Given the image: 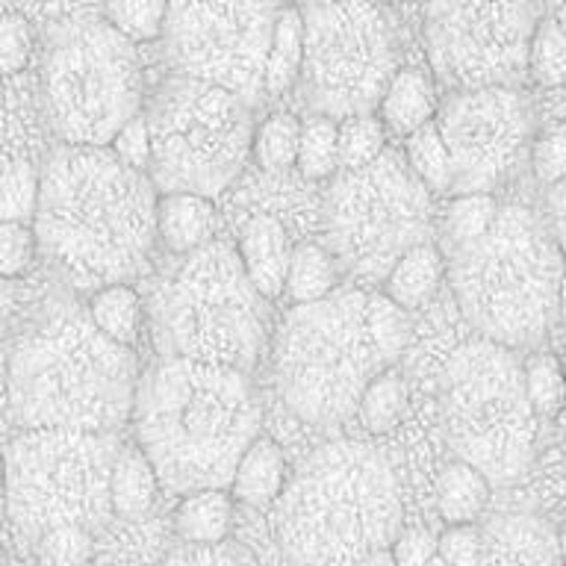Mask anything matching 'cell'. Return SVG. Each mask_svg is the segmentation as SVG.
I'll return each instance as SVG.
<instances>
[{
	"label": "cell",
	"instance_id": "cell-1",
	"mask_svg": "<svg viewBox=\"0 0 566 566\" xmlns=\"http://www.w3.org/2000/svg\"><path fill=\"white\" fill-rule=\"evenodd\" d=\"M157 186L113 148L60 145L42 168L33 230L39 248L77 286L124 283L148 263L157 230Z\"/></svg>",
	"mask_w": 566,
	"mask_h": 566
},
{
	"label": "cell",
	"instance_id": "cell-2",
	"mask_svg": "<svg viewBox=\"0 0 566 566\" xmlns=\"http://www.w3.org/2000/svg\"><path fill=\"white\" fill-rule=\"evenodd\" d=\"M260 401L245 371L163 357L136 396V440L168 493L230 490L260 437Z\"/></svg>",
	"mask_w": 566,
	"mask_h": 566
},
{
	"label": "cell",
	"instance_id": "cell-3",
	"mask_svg": "<svg viewBox=\"0 0 566 566\" xmlns=\"http://www.w3.org/2000/svg\"><path fill=\"white\" fill-rule=\"evenodd\" d=\"M139 366L80 310H60L9 357V407L24 431L115 433L136 410Z\"/></svg>",
	"mask_w": 566,
	"mask_h": 566
},
{
	"label": "cell",
	"instance_id": "cell-4",
	"mask_svg": "<svg viewBox=\"0 0 566 566\" xmlns=\"http://www.w3.org/2000/svg\"><path fill=\"white\" fill-rule=\"evenodd\" d=\"M405 504L389 460L366 442L313 451L274 504V539L290 566H334L389 552Z\"/></svg>",
	"mask_w": 566,
	"mask_h": 566
},
{
	"label": "cell",
	"instance_id": "cell-5",
	"mask_svg": "<svg viewBox=\"0 0 566 566\" xmlns=\"http://www.w3.org/2000/svg\"><path fill=\"white\" fill-rule=\"evenodd\" d=\"M566 254L525 207H502L493 228L451 256L458 307L481 339L531 348L560 316Z\"/></svg>",
	"mask_w": 566,
	"mask_h": 566
},
{
	"label": "cell",
	"instance_id": "cell-6",
	"mask_svg": "<svg viewBox=\"0 0 566 566\" xmlns=\"http://www.w3.org/2000/svg\"><path fill=\"white\" fill-rule=\"evenodd\" d=\"M389 366L369 327V295L357 286L295 304L274 343V378L283 401L316 428L339 424L360 410L363 392Z\"/></svg>",
	"mask_w": 566,
	"mask_h": 566
},
{
	"label": "cell",
	"instance_id": "cell-7",
	"mask_svg": "<svg viewBox=\"0 0 566 566\" xmlns=\"http://www.w3.org/2000/svg\"><path fill=\"white\" fill-rule=\"evenodd\" d=\"M440 407L451 451L490 484L507 486L528 472L539 416L513 348L481 336L454 348L440 378Z\"/></svg>",
	"mask_w": 566,
	"mask_h": 566
},
{
	"label": "cell",
	"instance_id": "cell-8",
	"mask_svg": "<svg viewBox=\"0 0 566 566\" xmlns=\"http://www.w3.org/2000/svg\"><path fill=\"white\" fill-rule=\"evenodd\" d=\"M265 301L237 248L207 242L157 295L154 345L163 357L248 375L265 339Z\"/></svg>",
	"mask_w": 566,
	"mask_h": 566
},
{
	"label": "cell",
	"instance_id": "cell-9",
	"mask_svg": "<svg viewBox=\"0 0 566 566\" xmlns=\"http://www.w3.org/2000/svg\"><path fill=\"white\" fill-rule=\"evenodd\" d=\"M44 113L62 145L109 148L139 115L142 69L136 42L109 21H62L42 69Z\"/></svg>",
	"mask_w": 566,
	"mask_h": 566
},
{
	"label": "cell",
	"instance_id": "cell-10",
	"mask_svg": "<svg viewBox=\"0 0 566 566\" xmlns=\"http://www.w3.org/2000/svg\"><path fill=\"white\" fill-rule=\"evenodd\" d=\"M115 433L21 431L7 449L9 520L27 539L53 528L101 531L113 520Z\"/></svg>",
	"mask_w": 566,
	"mask_h": 566
},
{
	"label": "cell",
	"instance_id": "cell-11",
	"mask_svg": "<svg viewBox=\"0 0 566 566\" xmlns=\"http://www.w3.org/2000/svg\"><path fill=\"white\" fill-rule=\"evenodd\" d=\"M245 97L216 83L175 74L148 106L150 180L163 195L216 198L254 154V113Z\"/></svg>",
	"mask_w": 566,
	"mask_h": 566
},
{
	"label": "cell",
	"instance_id": "cell-12",
	"mask_svg": "<svg viewBox=\"0 0 566 566\" xmlns=\"http://www.w3.org/2000/svg\"><path fill=\"white\" fill-rule=\"evenodd\" d=\"M331 254L348 277L378 283L407 251L431 237V198L407 157L380 159L336 177L325 203Z\"/></svg>",
	"mask_w": 566,
	"mask_h": 566
},
{
	"label": "cell",
	"instance_id": "cell-13",
	"mask_svg": "<svg viewBox=\"0 0 566 566\" xmlns=\"http://www.w3.org/2000/svg\"><path fill=\"white\" fill-rule=\"evenodd\" d=\"M396 74V35L378 3L336 0L307 7L298 88L310 113L334 122L371 115Z\"/></svg>",
	"mask_w": 566,
	"mask_h": 566
},
{
	"label": "cell",
	"instance_id": "cell-14",
	"mask_svg": "<svg viewBox=\"0 0 566 566\" xmlns=\"http://www.w3.org/2000/svg\"><path fill=\"white\" fill-rule=\"evenodd\" d=\"M281 0H168L166 48L177 74L256 104Z\"/></svg>",
	"mask_w": 566,
	"mask_h": 566
},
{
	"label": "cell",
	"instance_id": "cell-15",
	"mask_svg": "<svg viewBox=\"0 0 566 566\" xmlns=\"http://www.w3.org/2000/svg\"><path fill=\"white\" fill-rule=\"evenodd\" d=\"M537 27L534 0H428L424 9L433 71L460 92L520 80Z\"/></svg>",
	"mask_w": 566,
	"mask_h": 566
},
{
	"label": "cell",
	"instance_id": "cell-16",
	"mask_svg": "<svg viewBox=\"0 0 566 566\" xmlns=\"http://www.w3.org/2000/svg\"><path fill=\"white\" fill-rule=\"evenodd\" d=\"M451 157V189L490 192L531 145V113L513 88H463L437 113Z\"/></svg>",
	"mask_w": 566,
	"mask_h": 566
},
{
	"label": "cell",
	"instance_id": "cell-17",
	"mask_svg": "<svg viewBox=\"0 0 566 566\" xmlns=\"http://www.w3.org/2000/svg\"><path fill=\"white\" fill-rule=\"evenodd\" d=\"M478 566H564L560 534L537 513H502L481 528Z\"/></svg>",
	"mask_w": 566,
	"mask_h": 566
},
{
	"label": "cell",
	"instance_id": "cell-18",
	"mask_svg": "<svg viewBox=\"0 0 566 566\" xmlns=\"http://www.w3.org/2000/svg\"><path fill=\"white\" fill-rule=\"evenodd\" d=\"M292 254L295 251L290 248V237L274 216H254L242 228L239 256H242L248 277L263 298L272 301L286 290Z\"/></svg>",
	"mask_w": 566,
	"mask_h": 566
},
{
	"label": "cell",
	"instance_id": "cell-19",
	"mask_svg": "<svg viewBox=\"0 0 566 566\" xmlns=\"http://www.w3.org/2000/svg\"><path fill=\"white\" fill-rule=\"evenodd\" d=\"M216 228V210L210 198L201 195L171 192L159 198L157 230L163 245L171 254H195L198 248L210 242Z\"/></svg>",
	"mask_w": 566,
	"mask_h": 566
},
{
	"label": "cell",
	"instance_id": "cell-20",
	"mask_svg": "<svg viewBox=\"0 0 566 566\" xmlns=\"http://www.w3.org/2000/svg\"><path fill=\"white\" fill-rule=\"evenodd\" d=\"M283 478H286V458H283L281 446L272 437L260 433L239 463L230 495L260 511V507L277 504V499L283 495Z\"/></svg>",
	"mask_w": 566,
	"mask_h": 566
},
{
	"label": "cell",
	"instance_id": "cell-21",
	"mask_svg": "<svg viewBox=\"0 0 566 566\" xmlns=\"http://www.w3.org/2000/svg\"><path fill=\"white\" fill-rule=\"evenodd\" d=\"M437 113L440 109L431 77L419 69L398 71L380 104V122L398 136H413L424 124H431Z\"/></svg>",
	"mask_w": 566,
	"mask_h": 566
},
{
	"label": "cell",
	"instance_id": "cell-22",
	"mask_svg": "<svg viewBox=\"0 0 566 566\" xmlns=\"http://www.w3.org/2000/svg\"><path fill=\"white\" fill-rule=\"evenodd\" d=\"M233 520V495L228 490H201L186 495L175 513L177 537L192 546L224 543Z\"/></svg>",
	"mask_w": 566,
	"mask_h": 566
},
{
	"label": "cell",
	"instance_id": "cell-23",
	"mask_svg": "<svg viewBox=\"0 0 566 566\" xmlns=\"http://www.w3.org/2000/svg\"><path fill=\"white\" fill-rule=\"evenodd\" d=\"M301 71H304V12L298 7H283L265 62V95H286L290 88L298 86Z\"/></svg>",
	"mask_w": 566,
	"mask_h": 566
},
{
	"label": "cell",
	"instance_id": "cell-24",
	"mask_svg": "<svg viewBox=\"0 0 566 566\" xmlns=\"http://www.w3.org/2000/svg\"><path fill=\"white\" fill-rule=\"evenodd\" d=\"M159 475L142 446H122L113 472V511L122 520H139L157 499Z\"/></svg>",
	"mask_w": 566,
	"mask_h": 566
},
{
	"label": "cell",
	"instance_id": "cell-25",
	"mask_svg": "<svg viewBox=\"0 0 566 566\" xmlns=\"http://www.w3.org/2000/svg\"><path fill=\"white\" fill-rule=\"evenodd\" d=\"M442 272H446V263H442L440 248L431 245V242L416 245L413 251H407L398 260L396 269L384 281L387 283V295L396 301L398 307H422L424 301L431 298L437 286H440Z\"/></svg>",
	"mask_w": 566,
	"mask_h": 566
},
{
	"label": "cell",
	"instance_id": "cell-26",
	"mask_svg": "<svg viewBox=\"0 0 566 566\" xmlns=\"http://www.w3.org/2000/svg\"><path fill=\"white\" fill-rule=\"evenodd\" d=\"M493 484L475 467L454 460L437 481V504L449 525H472L490 502Z\"/></svg>",
	"mask_w": 566,
	"mask_h": 566
},
{
	"label": "cell",
	"instance_id": "cell-27",
	"mask_svg": "<svg viewBox=\"0 0 566 566\" xmlns=\"http://www.w3.org/2000/svg\"><path fill=\"white\" fill-rule=\"evenodd\" d=\"M339 281V263L334 254H327L325 248L298 245L292 254L290 277H286V292L292 295L295 304H313V301L327 298L331 292H336Z\"/></svg>",
	"mask_w": 566,
	"mask_h": 566
},
{
	"label": "cell",
	"instance_id": "cell-28",
	"mask_svg": "<svg viewBox=\"0 0 566 566\" xmlns=\"http://www.w3.org/2000/svg\"><path fill=\"white\" fill-rule=\"evenodd\" d=\"M88 316L95 318V325L109 339L133 345L136 336H139L142 301L127 283H113V286H104L101 292H95V298L88 304Z\"/></svg>",
	"mask_w": 566,
	"mask_h": 566
},
{
	"label": "cell",
	"instance_id": "cell-29",
	"mask_svg": "<svg viewBox=\"0 0 566 566\" xmlns=\"http://www.w3.org/2000/svg\"><path fill=\"white\" fill-rule=\"evenodd\" d=\"M301 130L304 124L292 113L269 115L254 136V159L265 171H286L298 166Z\"/></svg>",
	"mask_w": 566,
	"mask_h": 566
},
{
	"label": "cell",
	"instance_id": "cell-30",
	"mask_svg": "<svg viewBox=\"0 0 566 566\" xmlns=\"http://www.w3.org/2000/svg\"><path fill=\"white\" fill-rule=\"evenodd\" d=\"M405 157L428 189H433V192L451 189V157L437 118L424 124L422 130H416L413 136H407Z\"/></svg>",
	"mask_w": 566,
	"mask_h": 566
},
{
	"label": "cell",
	"instance_id": "cell-31",
	"mask_svg": "<svg viewBox=\"0 0 566 566\" xmlns=\"http://www.w3.org/2000/svg\"><path fill=\"white\" fill-rule=\"evenodd\" d=\"M339 168V124L327 115H310L301 130L298 171L307 180H325Z\"/></svg>",
	"mask_w": 566,
	"mask_h": 566
},
{
	"label": "cell",
	"instance_id": "cell-32",
	"mask_svg": "<svg viewBox=\"0 0 566 566\" xmlns=\"http://www.w3.org/2000/svg\"><path fill=\"white\" fill-rule=\"evenodd\" d=\"M42 198V175L27 159H9L3 168V186H0V219L3 221H35Z\"/></svg>",
	"mask_w": 566,
	"mask_h": 566
},
{
	"label": "cell",
	"instance_id": "cell-33",
	"mask_svg": "<svg viewBox=\"0 0 566 566\" xmlns=\"http://www.w3.org/2000/svg\"><path fill=\"white\" fill-rule=\"evenodd\" d=\"M104 12L130 42H157L166 35L168 0H104Z\"/></svg>",
	"mask_w": 566,
	"mask_h": 566
},
{
	"label": "cell",
	"instance_id": "cell-34",
	"mask_svg": "<svg viewBox=\"0 0 566 566\" xmlns=\"http://www.w3.org/2000/svg\"><path fill=\"white\" fill-rule=\"evenodd\" d=\"M387 150V133L378 115H354L339 122V166L345 171L371 166Z\"/></svg>",
	"mask_w": 566,
	"mask_h": 566
},
{
	"label": "cell",
	"instance_id": "cell-35",
	"mask_svg": "<svg viewBox=\"0 0 566 566\" xmlns=\"http://www.w3.org/2000/svg\"><path fill=\"white\" fill-rule=\"evenodd\" d=\"M407 410V384L396 371H384L369 384L360 401V419L371 433H387Z\"/></svg>",
	"mask_w": 566,
	"mask_h": 566
},
{
	"label": "cell",
	"instance_id": "cell-36",
	"mask_svg": "<svg viewBox=\"0 0 566 566\" xmlns=\"http://www.w3.org/2000/svg\"><path fill=\"white\" fill-rule=\"evenodd\" d=\"M525 384L539 419H555L566 407V369L555 354H531L525 360Z\"/></svg>",
	"mask_w": 566,
	"mask_h": 566
},
{
	"label": "cell",
	"instance_id": "cell-37",
	"mask_svg": "<svg viewBox=\"0 0 566 566\" xmlns=\"http://www.w3.org/2000/svg\"><path fill=\"white\" fill-rule=\"evenodd\" d=\"M528 74L539 86L566 83V30L555 21H543L537 27L528 53Z\"/></svg>",
	"mask_w": 566,
	"mask_h": 566
},
{
	"label": "cell",
	"instance_id": "cell-38",
	"mask_svg": "<svg viewBox=\"0 0 566 566\" xmlns=\"http://www.w3.org/2000/svg\"><path fill=\"white\" fill-rule=\"evenodd\" d=\"M495 216H499V203L490 192L478 195H458L449 207V237L454 239V245H467L475 242L493 228Z\"/></svg>",
	"mask_w": 566,
	"mask_h": 566
},
{
	"label": "cell",
	"instance_id": "cell-39",
	"mask_svg": "<svg viewBox=\"0 0 566 566\" xmlns=\"http://www.w3.org/2000/svg\"><path fill=\"white\" fill-rule=\"evenodd\" d=\"M369 327L389 363L398 360L410 339V318L389 295H369Z\"/></svg>",
	"mask_w": 566,
	"mask_h": 566
},
{
	"label": "cell",
	"instance_id": "cell-40",
	"mask_svg": "<svg viewBox=\"0 0 566 566\" xmlns=\"http://www.w3.org/2000/svg\"><path fill=\"white\" fill-rule=\"evenodd\" d=\"M39 555L48 566H86L92 564V531L74 528V525H65V528L48 531L42 539H39Z\"/></svg>",
	"mask_w": 566,
	"mask_h": 566
},
{
	"label": "cell",
	"instance_id": "cell-41",
	"mask_svg": "<svg viewBox=\"0 0 566 566\" xmlns=\"http://www.w3.org/2000/svg\"><path fill=\"white\" fill-rule=\"evenodd\" d=\"M163 566H260L256 557L239 543H216V546H192L184 543L166 557Z\"/></svg>",
	"mask_w": 566,
	"mask_h": 566
},
{
	"label": "cell",
	"instance_id": "cell-42",
	"mask_svg": "<svg viewBox=\"0 0 566 566\" xmlns=\"http://www.w3.org/2000/svg\"><path fill=\"white\" fill-rule=\"evenodd\" d=\"M35 245H39L35 230L18 224V221H3L0 224V274L7 281L21 277L33 263Z\"/></svg>",
	"mask_w": 566,
	"mask_h": 566
},
{
	"label": "cell",
	"instance_id": "cell-43",
	"mask_svg": "<svg viewBox=\"0 0 566 566\" xmlns=\"http://www.w3.org/2000/svg\"><path fill=\"white\" fill-rule=\"evenodd\" d=\"M531 168L543 186H557L566 180V127H548L531 145Z\"/></svg>",
	"mask_w": 566,
	"mask_h": 566
},
{
	"label": "cell",
	"instance_id": "cell-44",
	"mask_svg": "<svg viewBox=\"0 0 566 566\" xmlns=\"http://www.w3.org/2000/svg\"><path fill=\"white\" fill-rule=\"evenodd\" d=\"M30 53H33V33H30L27 18L7 12L3 27H0V65H3V74H18L30 62Z\"/></svg>",
	"mask_w": 566,
	"mask_h": 566
},
{
	"label": "cell",
	"instance_id": "cell-45",
	"mask_svg": "<svg viewBox=\"0 0 566 566\" xmlns=\"http://www.w3.org/2000/svg\"><path fill=\"white\" fill-rule=\"evenodd\" d=\"M109 148L115 150V157L122 159L124 166L136 168V171H150L154 145H150L148 115H136L130 124H124V130L115 136Z\"/></svg>",
	"mask_w": 566,
	"mask_h": 566
},
{
	"label": "cell",
	"instance_id": "cell-46",
	"mask_svg": "<svg viewBox=\"0 0 566 566\" xmlns=\"http://www.w3.org/2000/svg\"><path fill=\"white\" fill-rule=\"evenodd\" d=\"M437 555L446 566H478L481 560V531L475 525H449L440 537Z\"/></svg>",
	"mask_w": 566,
	"mask_h": 566
},
{
	"label": "cell",
	"instance_id": "cell-47",
	"mask_svg": "<svg viewBox=\"0 0 566 566\" xmlns=\"http://www.w3.org/2000/svg\"><path fill=\"white\" fill-rule=\"evenodd\" d=\"M437 546H440V539L433 537L431 531L407 528L396 537V543L389 548V557L396 566H424L437 555Z\"/></svg>",
	"mask_w": 566,
	"mask_h": 566
},
{
	"label": "cell",
	"instance_id": "cell-48",
	"mask_svg": "<svg viewBox=\"0 0 566 566\" xmlns=\"http://www.w3.org/2000/svg\"><path fill=\"white\" fill-rule=\"evenodd\" d=\"M548 230L555 233L557 245L566 254V180L552 186L548 192Z\"/></svg>",
	"mask_w": 566,
	"mask_h": 566
},
{
	"label": "cell",
	"instance_id": "cell-49",
	"mask_svg": "<svg viewBox=\"0 0 566 566\" xmlns=\"http://www.w3.org/2000/svg\"><path fill=\"white\" fill-rule=\"evenodd\" d=\"M334 566H396L389 552H378V555L360 557V560H348V564H334Z\"/></svg>",
	"mask_w": 566,
	"mask_h": 566
},
{
	"label": "cell",
	"instance_id": "cell-50",
	"mask_svg": "<svg viewBox=\"0 0 566 566\" xmlns=\"http://www.w3.org/2000/svg\"><path fill=\"white\" fill-rule=\"evenodd\" d=\"M560 322L566 325V274H564V283H560Z\"/></svg>",
	"mask_w": 566,
	"mask_h": 566
},
{
	"label": "cell",
	"instance_id": "cell-51",
	"mask_svg": "<svg viewBox=\"0 0 566 566\" xmlns=\"http://www.w3.org/2000/svg\"><path fill=\"white\" fill-rule=\"evenodd\" d=\"M304 7H316V3H336V0H298Z\"/></svg>",
	"mask_w": 566,
	"mask_h": 566
},
{
	"label": "cell",
	"instance_id": "cell-52",
	"mask_svg": "<svg viewBox=\"0 0 566 566\" xmlns=\"http://www.w3.org/2000/svg\"><path fill=\"white\" fill-rule=\"evenodd\" d=\"M424 566H446V560H442L440 555H433L431 560H428V564H424Z\"/></svg>",
	"mask_w": 566,
	"mask_h": 566
},
{
	"label": "cell",
	"instance_id": "cell-53",
	"mask_svg": "<svg viewBox=\"0 0 566 566\" xmlns=\"http://www.w3.org/2000/svg\"><path fill=\"white\" fill-rule=\"evenodd\" d=\"M560 555H564V566H566V531L560 534Z\"/></svg>",
	"mask_w": 566,
	"mask_h": 566
},
{
	"label": "cell",
	"instance_id": "cell-54",
	"mask_svg": "<svg viewBox=\"0 0 566 566\" xmlns=\"http://www.w3.org/2000/svg\"><path fill=\"white\" fill-rule=\"evenodd\" d=\"M7 566H24V564H18V560H9V564Z\"/></svg>",
	"mask_w": 566,
	"mask_h": 566
},
{
	"label": "cell",
	"instance_id": "cell-55",
	"mask_svg": "<svg viewBox=\"0 0 566 566\" xmlns=\"http://www.w3.org/2000/svg\"><path fill=\"white\" fill-rule=\"evenodd\" d=\"M387 3H405V0H387Z\"/></svg>",
	"mask_w": 566,
	"mask_h": 566
},
{
	"label": "cell",
	"instance_id": "cell-56",
	"mask_svg": "<svg viewBox=\"0 0 566 566\" xmlns=\"http://www.w3.org/2000/svg\"><path fill=\"white\" fill-rule=\"evenodd\" d=\"M86 566H101V564H86Z\"/></svg>",
	"mask_w": 566,
	"mask_h": 566
}]
</instances>
